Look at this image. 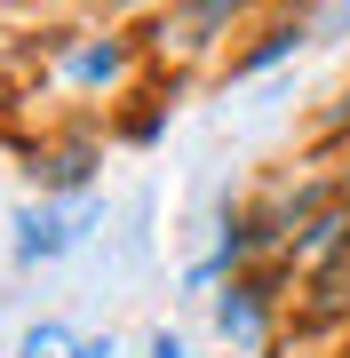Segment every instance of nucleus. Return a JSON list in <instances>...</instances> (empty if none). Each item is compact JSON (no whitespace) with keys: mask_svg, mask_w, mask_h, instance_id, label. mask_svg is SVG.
Returning <instances> with one entry per match:
<instances>
[{"mask_svg":"<svg viewBox=\"0 0 350 358\" xmlns=\"http://www.w3.org/2000/svg\"><path fill=\"white\" fill-rule=\"evenodd\" d=\"M72 72H80V80H104V72H119V48H88Z\"/></svg>","mask_w":350,"mask_h":358,"instance_id":"obj_4","label":"nucleus"},{"mask_svg":"<svg viewBox=\"0 0 350 358\" xmlns=\"http://www.w3.org/2000/svg\"><path fill=\"white\" fill-rule=\"evenodd\" d=\"M326 24H335V32H342V24H350V0H335V16H326Z\"/></svg>","mask_w":350,"mask_h":358,"instance_id":"obj_7","label":"nucleus"},{"mask_svg":"<svg viewBox=\"0 0 350 358\" xmlns=\"http://www.w3.org/2000/svg\"><path fill=\"white\" fill-rule=\"evenodd\" d=\"M80 223H88V207H80V215H24V239H16V255H24V263L64 255V247L80 239Z\"/></svg>","mask_w":350,"mask_h":358,"instance_id":"obj_1","label":"nucleus"},{"mask_svg":"<svg viewBox=\"0 0 350 358\" xmlns=\"http://www.w3.org/2000/svg\"><path fill=\"white\" fill-rule=\"evenodd\" d=\"M223 334H239V343L255 334V287H231V294H223Z\"/></svg>","mask_w":350,"mask_h":358,"instance_id":"obj_2","label":"nucleus"},{"mask_svg":"<svg viewBox=\"0 0 350 358\" xmlns=\"http://www.w3.org/2000/svg\"><path fill=\"white\" fill-rule=\"evenodd\" d=\"M223 8H231V0H199V24H215V16H223Z\"/></svg>","mask_w":350,"mask_h":358,"instance_id":"obj_5","label":"nucleus"},{"mask_svg":"<svg viewBox=\"0 0 350 358\" xmlns=\"http://www.w3.org/2000/svg\"><path fill=\"white\" fill-rule=\"evenodd\" d=\"M152 358H183V343H168V334H159V343H152Z\"/></svg>","mask_w":350,"mask_h":358,"instance_id":"obj_6","label":"nucleus"},{"mask_svg":"<svg viewBox=\"0 0 350 358\" xmlns=\"http://www.w3.org/2000/svg\"><path fill=\"white\" fill-rule=\"evenodd\" d=\"M24 358H80V343H72L64 327H32L24 334Z\"/></svg>","mask_w":350,"mask_h":358,"instance_id":"obj_3","label":"nucleus"}]
</instances>
